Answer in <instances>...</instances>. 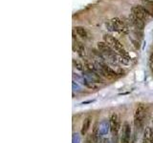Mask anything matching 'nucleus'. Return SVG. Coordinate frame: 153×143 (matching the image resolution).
Wrapping results in <instances>:
<instances>
[{
    "label": "nucleus",
    "mask_w": 153,
    "mask_h": 143,
    "mask_svg": "<svg viewBox=\"0 0 153 143\" xmlns=\"http://www.w3.org/2000/svg\"><path fill=\"white\" fill-rule=\"evenodd\" d=\"M105 25L110 31H116L121 32V34H128V32H129L126 22L123 21L119 17H115L113 19H111L110 21L105 23Z\"/></svg>",
    "instance_id": "2"
},
{
    "label": "nucleus",
    "mask_w": 153,
    "mask_h": 143,
    "mask_svg": "<svg viewBox=\"0 0 153 143\" xmlns=\"http://www.w3.org/2000/svg\"><path fill=\"white\" fill-rule=\"evenodd\" d=\"M103 40H104V42L109 45L118 55H123L124 57H126V58H130L129 55H128V52L126 51V49L123 48V44L117 38H115L114 36H112L110 34H105L103 36Z\"/></svg>",
    "instance_id": "1"
},
{
    "label": "nucleus",
    "mask_w": 153,
    "mask_h": 143,
    "mask_svg": "<svg viewBox=\"0 0 153 143\" xmlns=\"http://www.w3.org/2000/svg\"><path fill=\"white\" fill-rule=\"evenodd\" d=\"M144 117H146V108L144 106H139L134 114V126L138 132H141L144 128Z\"/></svg>",
    "instance_id": "3"
},
{
    "label": "nucleus",
    "mask_w": 153,
    "mask_h": 143,
    "mask_svg": "<svg viewBox=\"0 0 153 143\" xmlns=\"http://www.w3.org/2000/svg\"><path fill=\"white\" fill-rule=\"evenodd\" d=\"M130 143H136V137H135V136H134L133 137H132V139H131Z\"/></svg>",
    "instance_id": "17"
},
{
    "label": "nucleus",
    "mask_w": 153,
    "mask_h": 143,
    "mask_svg": "<svg viewBox=\"0 0 153 143\" xmlns=\"http://www.w3.org/2000/svg\"><path fill=\"white\" fill-rule=\"evenodd\" d=\"M92 137H93V139L95 143L99 142V137H100V129H99V124L98 122H96L94 124L93 132H92Z\"/></svg>",
    "instance_id": "14"
},
{
    "label": "nucleus",
    "mask_w": 153,
    "mask_h": 143,
    "mask_svg": "<svg viewBox=\"0 0 153 143\" xmlns=\"http://www.w3.org/2000/svg\"><path fill=\"white\" fill-rule=\"evenodd\" d=\"M73 64H74V67L79 71H83V65L82 63L80 62L79 60L78 59H73Z\"/></svg>",
    "instance_id": "15"
},
{
    "label": "nucleus",
    "mask_w": 153,
    "mask_h": 143,
    "mask_svg": "<svg viewBox=\"0 0 153 143\" xmlns=\"http://www.w3.org/2000/svg\"><path fill=\"white\" fill-rule=\"evenodd\" d=\"M74 50L78 52L79 57H82V59H86V52L85 48L80 42H76V44H74Z\"/></svg>",
    "instance_id": "11"
},
{
    "label": "nucleus",
    "mask_w": 153,
    "mask_h": 143,
    "mask_svg": "<svg viewBox=\"0 0 153 143\" xmlns=\"http://www.w3.org/2000/svg\"><path fill=\"white\" fill-rule=\"evenodd\" d=\"M143 143H153V130L150 127H147L144 131Z\"/></svg>",
    "instance_id": "10"
},
{
    "label": "nucleus",
    "mask_w": 153,
    "mask_h": 143,
    "mask_svg": "<svg viewBox=\"0 0 153 143\" xmlns=\"http://www.w3.org/2000/svg\"><path fill=\"white\" fill-rule=\"evenodd\" d=\"M102 143H108V140H107V139H103V140L102 141Z\"/></svg>",
    "instance_id": "20"
},
{
    "label": "nucleus",
    "mask_w": 153,
    "mask_h": 143,
    "mask_svg": "<svg viewBox=\"0 0 153 143\" xmlns=\"http://www.w3.org/2000/svg\"><path fill=\"white\" fill-rule=\"evenodd\" d=\"M144 1L147 3H153V0H144Z\"/></svg>",
    "instance_id": "19"
},
{
    "label": "nucleus",
    "mask_w": 153,
    "mask_h": 143,
    "mask_svg": "<svg viewBox=\"0 0 153 143\" xmlns=\"http://www.w3.org/2000/svg\"><path fill=\"white\" fill-rule=\"evenodd\" d=\"M128 18H129V22L135 28L138 29V30H143V29L144 28V20L138 18L137 16L133 15L132 14L129 15V17H128Z\"/></svg>",
    "instance_id": "8"
},
{
    "label": "nucleus",
    "mask_w": 153,
    "mask_h": 143,
    "mask_svg": "<svg viewBox=\"0 0 153 143\" xmlns=\"http://www.w3.org/2000/svg\"><path fill=\"white\" fill-rule=\"evenodd\" d=\"M83 143H95L94 142V139H93V137H92V134H87L85 139H84V142Z\"/></svg>",
    "instance_id": "16"
},
{
    "label": "nucleus",
    "mask_w": 153,
    "mask_h": 143,
    "mask_svg": "<svg viewBox=\"0 0 153 143\" xmlns=\"http://www.w3.org/2000/svg\"><path fill=\"white\" fill-rule=\"evenodd\" d=\"M75 31L76 32V34H79V36H80V37H82V38H88V36H89L87 30L85 28L82 27V26L75 27Z\"/></svg>",
    "instance_id": "13"
},
{
    "label": "nucleus",
    "mask_w": 153,
    "mask_h": 143,
    "mask_svg": "<svg viewBox=\"0 0 153 143\" xmlns=\"http://www.w3.org/2000/svg\"><path fill=\"white\" fill-rule=\"evenodd\" d=\"M150 69H151V71L153 72V60L150 61Z\"/></svg>",
    "instance_id": "18"
},
{
    "label": "nucleus",
    "mask_w": 153,
    "mask_h": 143,
    "mask_svg": "<svg viewBox=\"0 0 153 143\" xmlns=\"http://www.w3.org/2000/svg\"><path fill=\"white\" fill-rule=\"evenodd\" d=\"M109 123H110V130H111V133L113 136H117L119 133L120 129H122V126H121V120H120V117L117 114H112V116L110 117V120H109Z\"/></svg>",
    "instance_id": "6"
},
{
    "label": "nucleus",
    "mask_w": 153,
    "mask_h": 143,
    "mask_svg": "<svg viewBox=\"0 0 153 143\" xmlns=\"http://www.w3.org/2000/svg\"><path fill=\"white\" fill-rule=\"evenodd\" d=\"M97 46H98V50L100 51V52L102 55H104V57H107L110 60L117 61V55H118V54L107 43H105L104 41H100L98 42Z\"/></svg>",
    "instance_id": "4"
},
{
    "label": "nucleus",
    "mask_w": 153,
    "mask_h": 143,
    "mask_svg": "<svg viewBox=\"0 0 153 143\" xmlns=\"http://www.w3.org/2000/svg\"><path fill=\"white\" fill-rule=\"evenodd\" d=\"M131 14L144 21V20L147 18L148 11L144 9V8L141 7V6H134V7L131 8Z\"/></svg>",
    "instance_id": "7"
},
{
    "label": "nucleus",
    "mask_w": 153,
    "mask_h": 143,
    "mask_svg": "<svg viewBox=\"0 0 153 143\" xmlns=\"http://www.w3.org/2000/svg\"><path fill=\"white\" fill-rule=\"evenodd\" d=\"M91 121H92V117L91 116H87L85 119L83 120L82 126V130H80V134H82V136H85V134H87L88 130H89V128H90Z\"/></svg>",
    "instance_id": "12"
},
{
    "label": "nucleus",
    "mask_w": 153,
    "mask_h": 143,
    "mask_svg": "<svg viewBox=\"0 0 153 143\" xmlns=\"http://www.w3.org/2000/svg\"><path fill=\"white\" fill-rule=\"evenodd\" d=\"M131 139V127L127 121L123 123L121 129V143H130Z\"/></svg>",
    "instance_id": "5"
},
{
    "label": "nucleus",
    "mask_w": 153,
    "mask_h": 143,
    "mask_svg": "<svg viewBox=\"0 0 153 143\" xmlns=\"http://www.w3.org/2000/svg\"><path fill=\"white\" fill-rule=\"evenodd\" d=\"M99 64L100 65V67H102V69L103 70V72H104V73H105L107 78H114V77H116L117 75H118V73H117L113 69L108 66V65L104 64V63H100V62Z\"/></svg>",
    "instance_id": "9"
}]
</instances>
